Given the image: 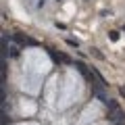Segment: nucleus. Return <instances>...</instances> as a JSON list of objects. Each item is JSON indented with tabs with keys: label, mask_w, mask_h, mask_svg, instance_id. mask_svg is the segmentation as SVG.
Wrapping results in <instances>:
<instances>
[{
	"label": "nucleus",
	"mask_w": 125,
	"mask_h": 125,
	"mask_svg": "<svg viewBox=\"0 0 125 125\" xmlns=\"http://www.w3.org/2000/svg\"><path fill=\"white\" fill-rule=\"evenodd\" d=\"M92 54H94V56H96V58H98V61H104V54L100 52L98 48H92Z\"/></svg>",
	"instance_id": "20e7f679"
},
{
	"label": "nucleus",
	"mask_w": 125,
	"mask_h": 125,
	"mask_svg": "<svg viewBox=\"0 0 125 125\" xmlns=\"http://www.w3.org/2000/svg\"><path fill=\"white\" fill-rule=\"evenodd\" d=\"M10 56H13V58L19 56V48H10Z\"/></svg>",
	"instance_id": "0eeeda50"
},
{
	"label": "nucleus",
	"mask_w": 125,
	"mask_h": 125,
	"mask_svg": "<svg viewBox=\"0 0 125 125\" xmlns=\"http://www.w3.org/2000/svg\"><path fill=\"white\" fill-rule=\"evenodd\" d=\"M108 38H111L113 42H117L119 40V31H108Z\"/></svg>",
	"instance_id": "423d86ee"
},
{
	"label": "nucleus",
	"mask_w": 125,
	"mask_h": 125,
	"mask_svg": "<svg viewBox=\"0 0 125 125\" xmlns=\"http://www.w3.org/2000/svg\"><path fill=\"white\" fill-rule=\"evenodd\" d=\"M121 125H123V123H121Z\"/></svg>",
	"instance_id": "1a4fd4ad"
},
{
	"label": "nucleus",
	"mask_w": 125,
	"mask_h": 125,
	"mask_svg": "<svg viewBox=\"0 0 125 125\" xmlns=\"http://www.w3.org/2000/svg\"><path fill=\"white\" fill-rule=\"evenodd\" d=\"M15 40H17L19 44H27V46H36V44H38L36 40H31V38L23 36V33H15Z\"/></svg>",
	"instance_id": "f03ea898"
},
{
	"label": "nucleus",
	"mask_w": 125,
	"mask_h": 125,
	"mask_svg": "<svg viewBox=\"0 0 125 125\" xmlns=\"http://www.w3.org/2000/svg\"><path fill=\"white\" fill-rule=\"evenodd\" d=\"M119 94H121V96L125 98V88H119Z\"/></svg>",
	"instance_id": "6e6552de"
},
{
	"label": "nucleus",
	"mask_w": 125,
	"mask_h": 125,
	"mask_svg": "<svg viewBox=\"0 0 125 125\" xmlns=\"http://www.w3.org/2000/svg\"><path fill=\"white\" fill-rule=\"evenodd\" d=\"M67 44L71 46V48H77V46H79V42H77V40H73V38H67Z\"/></svg>",
	"instance_id": "39448f33"
},
{
	"label": "nucleus",
	"mask_w": 125,
	"mask_h": 125,
	"mask_svg": "<svg viewBox=\"0 0 125 125\" xmlns=\"http://www.w3.org/2000/svg\"><path fill=\"white\" fill-rule=\"evenodd\" d=\"M108 119L113 121V123H123L125 121V113L121 111V106H115V108H108Z\"/></svg>",
	"instance_id": "f257e3e1"
},
{
	"label": "nucleus",
	"mask_w": 125,
	"mask_h": 125,
	"mask_svg": "<svg viewBox=\"0 0 125 125\" xmlns=\"http://www.w3.org/2000/svg\"><path fill=\"white\" fill-rule=\"evenodd\" d=\"M50 56H52L54 58V61H58V62H67V65H71V58H69L67 56V54H56V52H50Z\"/></svg>",
	"instance_id": "7ed1b4c3"
}]
</instances>
